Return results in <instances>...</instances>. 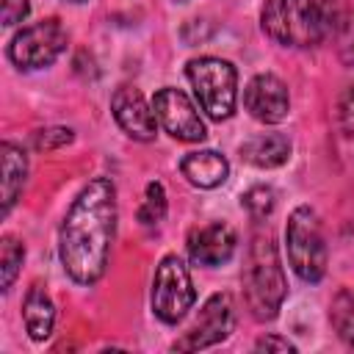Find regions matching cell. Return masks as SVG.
Wrapping results in <instances>:
<instances>
[{
    "mask_svg": "<svg viewBox=\"0 0 354 354\" xmlns=\"http://www.w3.org/2000/svg\"><path fill=\"white\" fill-rule=\"evenodd\" d=\"M241 279H243V299H246L249 313L257 321L277 318L288 296V279H285L277 243L268 232H257L252 238Z\"/></svg>",
    "mask_w": 354,
    "mask_h": 354,
    "instance_id": "3957f363",
    "label": "cell"
},
{
    "mask_svg": "<svg viewBox=\"0 0 354 354\" xmlns=\"http://www.w3.org/2000/svg\"><path fill=\"white\" fill-rule=\"evenodd\" d=\"M72 141V130L69 127H47L33 133V149L36 152H53L58 147H66Z\"/></svg>",
    "mask_w": 354,
    "mask_h": 354,
    "instance_id": "44dd1931",
    "label": "cell"
},
{
    "mask_svg": "<svg viewBox=\"0 0 354 354\" xmlns=\"http://www.w3.org/2000/svg\"><path fill=\"white\" fill-rule=\"evenodd\" d=\"M285 243H288L290 268L304 282H318L326 274V243H324L321 221L313 207L301 205L290 213L285 227Z\"/></svg>",
    "mask_w": 354,
    "mask_h": 354,
    "instance_id": "5b68a950",
    "label": "cell"
},
{
    "mask_svg": "<svg viewBox=\"0 0 354 354\" xmlns=\"http://www.w3.org/2000/svg\"><path fill=\"white\" fill-rule=\"evenodd\" d=\"M243 108L263 124H279L290 111L288 86L277 75L260 72L243 88Z\"/></svg>",
    "mask_w": 354,
    "mask_h": 354,
    "instance_id": "30bf717a",
    "label": "cell"
},
{
    "mask_svg": "<svg viewBox=\"0 0 354 354\" xmlns=\"http://www.w3.org/2000/svg\"><path fill=\"white\" fill-rule=\"evenodd\" d=\"M235 246H238V238L227 221H210V224L194 230L188 238L191 260L196 266H207V268L227 263L235 254Z\"/></svg>",
    "mask_w": 354,
    "mask_h": 354,
    "instance_id": "7c38bea8",
    "label": "cell"
},
{
    "mask_svg": "<svg viewBox=\"0 0 354 354\" xmlns=\"http://www.w3.org/2000/svg\"><path fill=\"white\" fill-rule=\"evenodd\" d=\"M28 11H30L28 0H3V25L11 28V25L22 22L28 17Z\"/></svg>",
    "mask_w": 354,
    "mask_h": 354,
    "instance_id": "d4e9b609",
    "label": "cell"
},
{
    "mask_svg": "<svg viewBox=\"0 0 354 354\" xmlns=\"http://www.w3.org/2000/svg\"><path fill=\"white\" fill-rule=\"evenodd\" d=\"M340 19V0H266L263 33L282 44L307 50L321 44Z\"/></svg>",
    "mask_w": 354,
    "mask_h": 354,
    "instance_id": "7a4b0ae2",
    "label": "cell"
},
{
    "mask_svg": "<svg viewBox=\"0 0 354 354\" xmlns=\"http://www.w3.org/2000/svg\"><path fill=\"white\" fill-rule=\"evenodd\" d=\"M274 205H277V196H274V191H271L268 185H252V188L243 191V196H241V207H243L254 221H263L266 216H271Z\"/></svg>",
    "mask_w": 354,
    "mask_h": 354,
    "instance_id": "ffe728a7",
    "label": "cell"
},
{
    "mask_svg": "<svg viewBox=\"0 0 354 354\" xmlns=\"http://www.w3.org/2000/svg\"><path fill=\"white\" fill-rule=\"evenodd\" d=\"M25 260V249L14 235H6L0 243V288L8 290L19 274V266Z\"/></svg>",
    "mask_w": 354,
    "mask_h": 354,
    "instance_id": "ac0fdd59",
    "label": "cell"
},
{
    "mask_svg": "<svg viewBox=\"0 0 354 354\" xmlns=\"http://www.w3.org/2000/svg\"><path fill=\"white\" fill-rule=\"evenodd\" d=\"M22 318H25V329L33 340H44L50 337L53 332V324H55V307L47 296V290L36 282L28 288L25 293V301H22Z\"/></svg>",
    "mask_w": 354,
    "mask_h": 354,
    "instance_id": "9a60e30c",
    "label": "cell"
},
{
    "mask_svg": "<svg viewBox=\"0 0 354 354\" xmlns=\"http://www.w3.org/2000/svg\"><path fill=\"white\" fill-rule=\"evenodd\" d=\"M235 326V307H232V299L227 293H213L205 307L199 310V318L194 321V326L171 343L174 351H199V348H207V346H216L221 343L224 337H230Z\"/></svg>",
    "mask_w": 354,
    "mask_h": 354,
    "instance_id": "ba28073f",
    "label": "cell"
},
{
    "mask_svg": "<svg viewBox=\"0 0 354 354\" xmlns=\"http://www.w3.org/2000/svg\"><path fill=\"white\" fill-rule=\"evenodd\" d=\"M194 301H196V290L185 263L177 254H166L158 263L152 279V313L163 324H177L185 318Z\"/></svg>",
    "mask_w": 354,
    "mask_h": 354,
    "instance_id": "8992f818",
    "label": "cell"
},
{
    "mask_svg": "<svg viewBox=\"0 0 354 354\" xmlns=\"http://www.w3.org/2000/svg\"><path fill=\"white\" fill-rule=\"evenodd\" d=\"M3 152V216L14 207L22 185H25V174H28V158L19 147H14L11 141H6L0 147Z\"/></svg>",
    "mask_w": 354,
    "mask_h": 354,
    "instance_id": "2e32d148",
    "label": "cell"
},
{
    "mask_svg": "<svg viewBox=\"0 0 354 354\" xmlns=\"http://www.w3.org/2000/svg\"><path fill=\"white\" fill-rule=\"evenodd\" d=\"M111 111L116 124L136 141H152L158 133L155 122V108L147 105L144 94L133 86H119L111 97Z\"/></svg>",
    "mask_w": 354,
    "mask_h": 354,
    "instance_id": "8fae6325",
    "label": "cell"
},
{
    "mask_svg": "<svg viewBox=\"0 0 354 354\" xmlns=\"http://www.w3.org/2000/svg\"><path fill=\"white\" fill-rule=\"evenodd\" d=\"M337 55L346 66H354V14H346L337 30Z\"/></svg>",
    "mask_w": 354,
    "mask_h": 354,
    "instance_id": "603a6c76",
    "label": "cell"
},
{
    "mask_svg": "<svg viewBox=\"0 0 354 354\" xmlns=\"http://www.w3.org/2000/svg\"><path fill=\"white\" fill-rule=\"evenodd\" d=\"M116 232V188L108 177H94L69 205L58 230L64 271L77 285H94L111 257Z\"/></svg>",
    "mask_w": 354,
    "mask_h": 354,
    "instance_id": "6da1fadb",
    "label": "cell"
},
{
    "mask_svg": "<svg viewBox=\"0 0 354 354\" xmlns=\"http://www.w3.org/2000/svg\"><path fill=\"white\" fill-rule=\"evenodd\" d=\"M166 216V194L160 183H149L144 191V202L138 207V221L144 227H158Z\"/></svg>",
    "mask_w": 354,
    "mask_h": 354,
    "instance_id": "d6986e66",
    "label": "cell"
},
{
    "mask_svg": "<svg viewBox=\"0 0 354 354\" xmlns=\"http://www.w3.org/2000/svg\"><path fill=\"white\" fill-rule=\"evenodd\" d=\"M335 116H337L340 133H343L348 141H354V86H346V91L340 94Z\"/></svg>",
    "mask_w": 354,
    "mask_h": 354,
    "instance_id": "7402d4cb",
    "label": "cell"
},
{
    "mask_svg": "<svg viewBox=\"0 0 354 354\" xmlns=\"http://www.w3.org/2000/svg\"><path fill=\"white\" fill-rule=\"evenodd\" d=\"M254 348H274V351H296V346L288 340V337H277V335H266V337H260L257 343H254Z\"/></svg>",
    "mask_w": 354,
    "mask_h": 354,
    "instance_id": "484cf974",
    "label": "cell"
},
{
    "mask_svg": "<svg viewBox=\"0 0 354 354\" xmlns=\"http://www.w3.org/2000/svg\"><path fill=\"white\" fill-rule=\"evenodd\" d=\"M210 33H213V28H210V22H205V19H188V22L183 25V30H180V36H183L185 44H199V41H205Z\"/></svg>",
    "mask_w": 354,
    "mask_h": 354,
    "instance_id": "cb8c5ba5",
    "label": "cell"
},
{
    "mask_svg": "<svg viewBox=\"0 0 354 354\" xmlns=\"http://www.w3.org/2000/svg\"><path fill=\"white\" fill-rule=\"evenodd\" d=\"M66 50V30L58 19H41L28 28H22L11 44H8V58L14 66L30 72V69H44L50 66L61 53Z\"/></svg>",
    "mask_w": 354,
    "mask_h": 354,
    "instance_id": "52a82bcc",
    "label": "cell"
},
{
    "mask_svg": "<svg viewBox=\"0 0 354 354\" xmlns=\"http://www.w3.org/2000/svg\"><path fill=\"white\" fill-rule=\"evenodd\" d=\"M177 3H185V0H177Z\"/></svg>",
    "mask_w": 354,
    "mask_h": 354,
    "instance_id": "83f0119b",
    "label": "cell"
},
{
    "mask_svg": "<svg viewBox=\"0 0 354 354\" xmlns=\"http://www.w3.org/2000/svg\"><path fill=\"white\" fill-rule=\"evenodd\" d=\"M152 108H155V116L160 119V124L166 127V133L177 141H205L207 130H205V122L199 116V111L194 108V102L180 91V88H160L152 100Z\"/></svg>",
    "mask_w": 354,
    "mask_h": 354,
    "instance_id": "9c48e42d",
    "label": "cell"
},
{
    "mask_svg": "<svg viewBox=\"0 0 354 354\" xmlns=\"http://www.w3.org/2000/svg\"><path fill=\"white\" fill-rule=\"evenodd\" d=\"M72 3H83V0H72Z\"/></svg>",
    "mask_w": 354,
    "mask_h": 354,
    "instance_id": "4316f807",
    "label": "cell"
},
{
    "mask_svg": "<svg viewBox=\"0 0 354 354\" xmlns=\"http://www.w3.org/2000/svg\"><path fill=\"white\" fill-rule=\"evenodd\" d=\"M180 171L196 188H216L227 180L230 163L216 149H199V152H188L180 160Z\"/></svg>",
    "mask_w": 354,
    "mask_h": 354,
    "instance_id": "4fadbf2b",
    "label": "cell"
},
{
    "mask_svg": "<svg viewBox=\"0 0 354 354\" xmlns=\"http://www.w3.org/2000/svg\"><path fill=\"white\" fill-rule=\"evenodd\" d=\"M185 75L194 86V97L199 102V108L221 122V119H230L232 111H235V88H238V75H235V66L224 58H213V55H202V58H194L188 61L185 66Z\"/></svg>",
    "mask_w": 354,
    "mask_h": 354,
    "instance_id": "277c9868",
    "label": "cell"
},
{
    "mask_svg": "<svg viewBox=\"0 0 354 354\" xmlns=\"http://www.w3.org/2000/svg\"><path fill=\"white\" fill-rule=\"evenodd\" d=\"M332 326L337 329L340 340L354 348V290H340L332 301Z\"/></svg>",
    "mask_w": 354,
    "mask_h": 354,
    "instance_id": "e0dca14e",
    "label": "cell"
},
{
    "mask_svg": "<svg viewBox=\"0 0 354 354\" xmlns=\"http://www.w3.org/2000/svg\"><path fill=\"white\" fill-rule=\"evenodd\" d=\"M238 152L257 169H277L290 158V141L282 133H254L241 144Z\"/></svg>",
    "mask_w": 354,
    "mask_h": 354,
    "instance_id": "5bb4252c",
    "label": "cell"
}]
</instances>
